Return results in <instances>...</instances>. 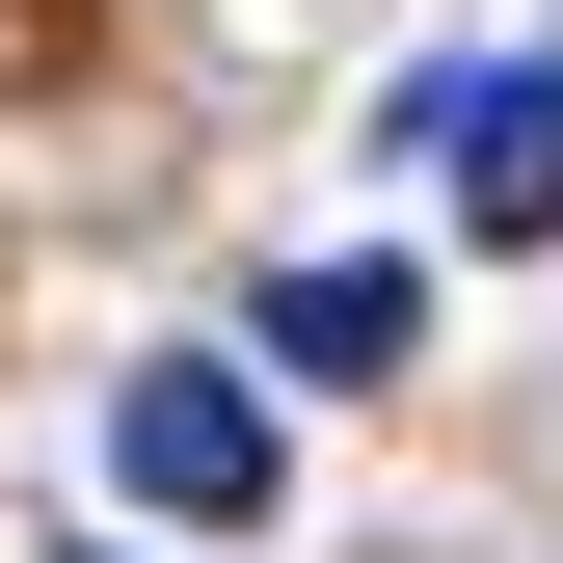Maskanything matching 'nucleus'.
Instances as JSON below:
<instances>
[{
	"instance_id": "f257e3e1",
	"label": "nucleus",
	"mask_w": 563,
	"mask_h": 563,
	"mask_svg": "<svg viewBox=\"0 0 563 563\" xmlns=\"http://www.w3.org/2000/svg\"><path fill=\"white\" fill-rule=\"evenodd\" d=\"M402 134L483 242H563V54H456V81H402Z\"/></svg>"
},
{
	"instance_id": "f03ea898",
	"label": "nucleus",
	"mask_w": 563,
	"mask_h": 563,
	"mask_svg": "<svg viewBox=\"0 0 563 563\" xmlns=\"http://www.w3.org/2000/svg\"><path fill=\"white\" fill-rule=\"evenodd\" d=\"M108 456H134V510H188V537H242L268 483H296L268 456V376H216V349H162V376L108 402Z\"/></svg>"
},
{
	"instance_id": "7ed1b4c3",
	"label": "nucleus",
	"mask_w": 563,
	"mask_h": 563,
	"mask_svg": "<svg viewBox=\"0 0 563 563\" xmlns=\"http://www.w3.org/2000/svg\"><path fill=\"white\" fill-rule=\"evenodd\" d=\"M402 322H430V296H402V268L349 242V268H296V322H268V349H296L322 402H376V376H402Z\"/></svg>"
}]
</instances>
